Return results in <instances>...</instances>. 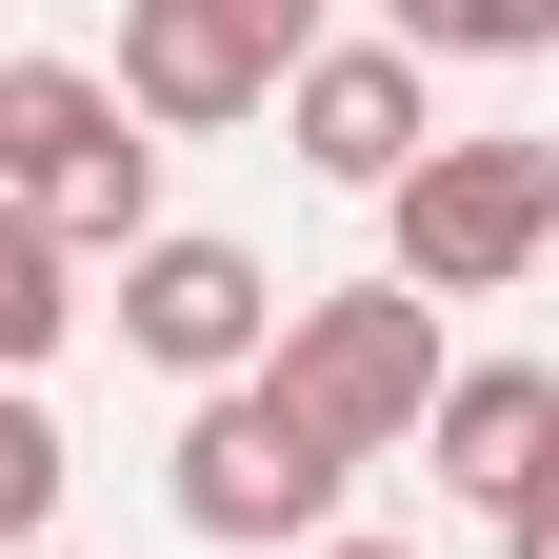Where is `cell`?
Listing matches in <instances>:
<instances>
[{
  "label": "cell",
  "mask_w": 559,
  "mask_h": 559,
  "mask_svg": "<svg viewBox=\"0 0 559 559\" xmlns=\"http://www.w3.org/2000/svg\"><path fill=\"white\" fill-rule=\"evenodd\" d=\"M539 260H559V140H440L380 200V280L400 300H500Z\"/></svg>",
  "instance_id": "obj_3"
},
{
  "label": "cell",
  "mask_w": 559,
  "mask_h": 559,
  "mask_svg": "<svg viewBox=\"0 0 559 559\" xmlns=\"http://www.w3.org/2000/svg\"><path fill=\"white\" fill-rule=\"evenodd\" d=\"M500 559H559V440H539V479H520V520H500Z\"/></svg>",
  "instance_id": "obj_13"
},
{
  "label": "cell",
  "mask_w": 559,
  "mask_h": 559,
  "mask_svg": "<svg viewBox=\"0 0 559 559\" xmlns=\"http://www.w3.org/2000/svg\"><path fill=\"white\" fill-rule=\"evenodd\" d=\"M60 340H81V260L40 240V200H0V380H40Z\"/></svg>",
  "instance_id": "obj_10"
},
{
  "label": "cell",
  "mask_w": 559,
  "mask_h": 559,
  "mask_svg": "<svg viewBox=\"0 0 559 559\" xmlns=\"http://www.w3.org/2000/svg\"><path fill=\"white\" fill-rule=\"evenodd\" d=\"M340 460L280 380H221V400H180V460H160V500H180V539H221V559H300V539H340Z\"/></svg>",
  "instance_id": "obj_1"
},
{
  "label": "cell",
  "mask_w": 559,
  "mask_h": 559,
  "mask_svg": "<svg viewBox=\"0 0 559 559\" xmlns=\"http://www.w3.org/2000/svg\"><path fill=\"white\" fill-rule=\"evenodd\" d=\"M40 520H60V419L40 380H0V559H40Z\"/></svg>",
  "instance_id": "obj_12"
},
{
  "label": "cell",
  "mask_w": 559,
  "mask_h": 559,
  "mask_svg": "<svg viewBox=\"0 0 559 559\" xmlns=\"http://www.w3.org/2000/svg\"><path fill=\"white\" fill-rule=\"evenodd\" d=\"M260 380L300 400L340 460H400L419 419H440V380H460V360H440V300H400V280H300Z\"/></svg>",
  "instance_id": "obj_2"
},
{
  "label": "cell",
  "mask_w": 559,
  "mask_h": 559,
  "mask_svg": "<svg viewBox=\"0 0 559 559\" xmlns=\"http://www.w3.org/2000/svg\"><path fill=\"white\" fill-rule=\"evenodd\" d=\"M81 140H120V81H81V60H0V200H40Z\"/></svg>",
  "instance_id": "obj_9"
},
{
  "label": "cell",
  "mask_w": 559,
  "mask_h": 559,
  "mask_svg": "<svg viewBox=\"0 0 559 559\" xmlns=\"http://www.w3.org/2000/svg\"><path fill=\"white\" fill-rule=\"evenodd\" d=\"M40 240L81 260V280H120L140 240H160V140H81V160L40 180Z\"/></svg>",
  "instance_id": "obj_8"
},
{
  "label": "cell",
  "mask_w": 559,
  "mask_h": 559,
  "mask_svg": "<svg viewBox=\"0 0 559 559\" xmlns=\"http://www.w3.org/2000/svg\"><path fill=\"white\" fill-rule=\"evenodd\" d=\"M100 320H120V360H160L180 400H221V380H260V360H280V280H260V240H200V221L140 240Z\"/></svg>",
  "instance_id": "obj_5"
},
{
  "label": "cell",
  "mask_w": 559,
  "mask_h": 559,
  "mask_svg": "<svg viewBox=\"0 0 559 559\" xmlns=\"http://www.w3.org/2000/svg\"><path fill=\"white\" fill-rule=\"evenodd\" d=\"M380 40L440 81V60H559V0H380Z\"/></svg>",
  "instance_id": "obj_11"
},
{
  "label": "cell",
  "mask_w": 559,
  "mask_h": 559,
  "mask_svg": "<svg viewBox=\"0 0 559 559\" xmlns=\"http://www.w3.org/2000/svg\"><path fill=\"white\" fill-rule=\"evenodd\" d=\"M280 140H300V180H360V200H400L419 160H440V81H419L400 40H320L300 81H280Z\"/></svg>",
  "instance_id": "obj_6"
},
{
  "label": "cell",
  "mask_w": 559,
  "mask_h": 559,
  "mask_svg": "<svg viewBox=\"0 0 559 559\" xmlns=\"http://www.w3.org/2000/svg\"><path fill=\"white\" fill-rule=\"evenodd\" d=\"M300 559H419V539H360V520H340V539H300Z\"/></svg>",
  "instance_id": "obj_14"
},
{
  "label": "cell",
  "mask_w": 559,
  "mask_h": 559,
  "mask_svg": "<svg viewBox=\"0 0 559 559\" xmlns=\"http://www.w3.org/2000/svg\"><path fill=\"white\" fill-rule=\"evenodd\" d=\"M320 60V0H120V120L221 140Z\"/></svg>",
  "instance_id": "obj_4"
},
{
  "label": "cell",
  "mask_w": 559,
  "mask_h": 559,
  "mask_svg": "<svg viewBox=\"0 0 559 559\" xmlns=\"http://www.w3.org/2000/svg\"><path fill=\"white\" fill-rule=\"evenodd\" d=\"M40 559H60V539H40Z\"/></svg>",
  "instance_id": "obj_15"
},
{
  "label": "cell",
  "mask_w": 559,
  "mask_h": 559,
  "mask_svg": "<svg viewBox=\"0 0 559 559\" xmlns=\"http://www.w3.org/2000/svg\"><path fill=\"white\" fill-rule=\"evenodd\" d=\"M419 440H440V500H500V520H520V479H539V440H559V380H539V360H460Z\"/></svg>",
  "instance_id": "obj_7"
}]
</instances>
